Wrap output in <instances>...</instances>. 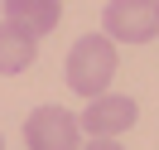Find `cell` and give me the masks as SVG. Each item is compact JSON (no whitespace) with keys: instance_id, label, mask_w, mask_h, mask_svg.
Returning <instances> with one entry per match:
<instances>
[{"instance_id":"cell-1","label":"cell","mask_w":159,"mask_h":150,"mask_svg":"<svg viewBox=\"0 0 159 150\" xmlns=\"http://www.w3.org/2000/svg\"><path fill=\"white\" fill-rule=\"evenodd\" d=\"M63 78L77 97H106L111 78H116V44L111 34H87L68 49V63H63Z\"/></svg>"},{"instance_id":"cell-2","label":"cell","mask_w":159,"mask_h":150,"mask_svg":"<svg viewBox=\"0 0 159 150\" xmlns=\"http://www.w3.org/2000/svg\"><path fill=\"white\" fill-rule=\"evenodd\" d=\"M24 145L29 150H82V116L63 107H34L24 116Z\"/></svg>"},{"instance_id":"cell-3","label":"cell","mask_w":159,"mask_h":150,"mask_svg":"<svg viewBox=\"0 0 159 150\" xmlns=\"http://www.w3.org/2000/svg\"><path fill=\"white\" fill-rule=\"evenodd\" d=\"M159 29L154 0H106L101 10V34H111L116 44H149Z\"/></svg>"},{"instance_id":"cell-4","label":"cell","mask_w":159,"mask_h":150,"mask_svg":"<svg viewBox=\"0 0 159 150\" xmlns=\"http://www.w3.org/2000/svg\"><path fill=\"white\" fill-rule=\"evenodd\" d=\"M140 116L135 97H120V92H106V97H92L87 111H82V131L87 136H120V131H130Z\"/></svg>"},{"instance_id":"cell-5","label":"cell","mask_w":159,"mask_h":150,"mask_svg":"<svg viewBox=\"0 0 159 150\" xmlns=\"http://www.w3.org/2000/svg\"><path fill=\"white\" fill-rule=\"evenodd\" d=\"M34 53H39V34L15 24V20H0V78L24 73L34 63Z\"/></svg>"},{"instance_id":"cell-6","label":"cell","mask_w":159,"mask_h":150,"mask_svg":"<svg viewBox=\"0 0 159 150\" xmlns=\"http://www.w3.org/2000/svg\"><path fill=\"white\" fill-rule=\"evenodd\" d=\"M0 10H5V20L24 24V29H34L43 39V34L58 29L63 20V0H0Z\"/></svg>"},{"instance_id":"cell-7","label":"cell","mask_w":159,"mask_h":150,"mask_svg":"<svg viewBox=\"0 0 159 150\" xmlns=\"http://www.w3.org/2000/svg\"><path fill=\"white\" fill-rule=\"evenodd\" d=\"M82 150H125V145H120L116 136H92V140H87Z\"/></svg>"},{"instance_id":"cell-8","label":"cell","mask_w":159,"mask_h":150,"mask_svg":"<svg viewBox=\"0 0 159 150\" xmlns=\"http://www.w3.org/2000/svg\"><path fill=\"white\" fill-rule=\"evenodd\" d=\"M0 150H5V140H0Z\"/></svg>"},{"instance_id":"cell-9","label":"cell","mask_w":159,"mask_h":150,"mask_svg":"<svg viewBox=\"0 0 159 150\" xmlns=\"http://www.w3.org/2000/svg\"><path fill=\"white\" fill-rule=\"evenodd\" d=\"M154 10H159V0H154Z\"/></svg>"}]
</instances>
